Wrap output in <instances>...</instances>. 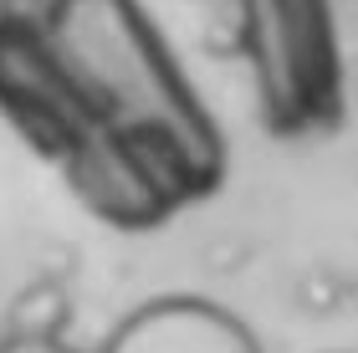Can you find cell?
I'll use <instances>...</instances> for the list:
<instances>
[{"label": "cell", "instance_id": "3957f363", "mask_svg": "<svg viewBox=\"0 0 358 353\" xmlns=\"http://www.w3.org/2000/svg\"><path fill=\"white\" fill-rule=\"evenodd\" d=\"M0 353H77L67 338H0Z\"/></svg>", "mask_w": 358, "mask_h": 353}, {"label": "cell", "instance_id": "6da1fadb", "mask_svg": "<svg viewBox=\"0 0 358 353\" xmlns=\"http://www.w3.org/2000/svg\"><path fill=\"white\" fill-rule=\"evenodd\" d=\"M97 353H266L246 317L210 302L200 292H164L138 302L128 317L113 323V333Z\"/></svg>", "mask_w": 358, "mask_h": 353}, {"label": "cell", "instance_id": "7a4b0ae2", "mask_svg": "<svg viewBox=\"0 0 358 353\" xmlns=\"http://www.w3.org/2000/svg\"><path fill=\"white\" fill-rule=\"evenodd\" d=\"M72 297L57 282H26L6 308V338H67Z\"/></svg>", "mask_w": 358, "mask_h": 353}]
</instances>
